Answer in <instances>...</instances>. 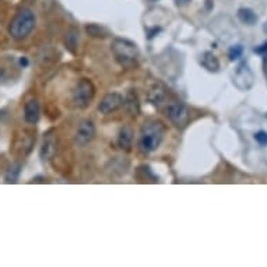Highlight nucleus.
Segmentation results:
<instances>
[{"label": "nucleus", "mask_w": 267, "mask_h": 267, "mask_svg": "<svg viewBox=\"0 0 267 267\" xmlns=\"http://www.w3.org/2000/svg\"><path fill=\"white\" fill-rule=\"evenodd\" d=\"M165 132H167V128L160 121L150 119V121L143 123L137 141L138 150L144 154H150L155 151L162 143Z\"/></svg>", "instance_id": "1"}, {"label": "nucleus", "mask_w": 267, "mask_h": 267, "mask_svg": "<svg viewBox=\"0 0 267 267\" xmlns=\"http://www.w3.org/2000/svg\"><path fill=\"white\" fill-rule=\"evenodd\" d=\"M35 24H37L35 14L30 8H21L17 11L14 18L8 24V34L11 38L21 41L30 35L31 31L35 28Z\"/></svg>", "instance_id": "2"}, {"label": "nucleus", "mask_w": 267, "mask_h": 267, "mask_svg": "<svg viewBox=\"0 0 267 267\" xmlns=\"http://www.w3.org/2000/svg\"><path fill=\"white\" fill-rule=\"evenodd\" d=\"M111 51L116 62L125 69L133 67L137 63L138 55H140L137 45L134 42L123 38H115L111 45Z\"/></svg>", "instance_id": "3"}, {"label": "nucleus", "mask_w": 267, "mask_h": 267, "mask_svg": "<svg viewBox=\"0 0 267 267\" xmlns=\"http://www.w3.org/2000/svg\"><path fill=\"white\" fill-rule=\"evenodd\" d=\"M94 95H95V87L91 80L81 78L73 88V94H71L73 105L78 109H85L91 104Z\"/></svg>", "instance_id": "4"}, {"label": "nucleus", "mask_w": 267, "mask_h": 267, "mask_svg": "<svg viewBox=\"0 0 267 267\" xmlns=\"http://www.w3.org/2000/svg\"><path fill=\"white\" fill-rule=\"evenodd\" d=\"M165 115L168 119L175 125L176 128L183 129L191 119V112L188 107L181 101H171L165 105Z\"/></svg>", "instance_id": "5"}, {"label": "nucleus", "mask_w": 267, "mask_h": 267, "mask_svg": "<svg viewBox=\"0 0 267 267\" xmlns=\"http://www.w3.org/2000/svg\"><path fill=\"white\" fill-rule=\"evenodd\" d=\"M232 80H234L235 87L241 91H248V90L252 88L253 84H255V74H253V71L246 62L238 66L234 76H232Z\"/></svg>", "instance_id": "6"}, {"label": "nucleus", "mask_w": 267, "mask_h": 267, "mask_svg": "<svg viewBox=\"0 0 267 267\" xmlns=\"http://www.w3.org/2000/svg\"><path fill=\"white\" fill-rule=\"evenodd\" d=\"M94 137H95V126H94V123L91 121H88V119L81 121L80 125L77 126L76 136H74L77 144L84 147L88 143H91Z\"/></svg>", "instance_id": "7"}, {"label": "nucleus", "mask_w": 267, "mask_h": 267, "mask_svg": "<svg viewBox=\"0 0 267 267\" xmlns=\"http://www.w3.org/2000/svg\"><path fill=\"white\" fill-rule=\"evenodd\" d=\"M123 105V97L118 92H109L101 99L98 105V111L102 115H109L118 111Z\"/></svg>", "instance_id": "8"}, {"label": "nucleus", "mask_w": 267, "mask_h": 267, "mask_svg": "<svg viewBox=\"0 0 267 267\" xmlns=\"http://www.w3.org/2000/svg\"><path fill=\"white\" fill-rule=\"evenodd\" d=\"M148 101L153 104L154 107L161 108L162 105H167V98H168V90L165 85H162L161 83H155L150 87L148 94H147Z\"/></svg>", "instance_id": "9"}, {"label": "nucleus", "mask_w": 267, "mask_h": 267, "mask_svg": "<svg viewBox=\"0 0 267 267\" xmlns=\"http://www.w3.org/2000/svg\"><path fill=\"white\" fill-rule=\"evenodd\" d=\"M39 116H41V108H39V102L37 99H30L25 102L24 105V119L25 122L35 125L38 123Z\"/></svg>", "instance_id": "10"}, {"label": "nucleus", "mask_w": 267, "mask_h": 267, "mask_svg": "<svg viewBox=\"0 0 267 267\" xmlns=\"http://www.w3.org/2000/svg\"><path fill=\"white\" fill-rule=\"evenodd\" d=\"M123 105H125V109H126V112H128L130 116H134V118H136V116L140 114V104H138L136 92H128L125 99H123Z\"/></svg>", "instance_id": "11"}, {"label": "nucleus", "mask_w": 267, "mask_h": 267, "mask_svg": "<svg viewBox=\"0 0 267 267\" xmlns=\"http://www.w3.org/2000/svg\"><path fill=\"white\" fill-rule=\"evenodd\" d=\"M55 153H56V141H55L54 136L51 133H48L44 138V144L41 148V157H42V160H51Z\"/></svg>", "instance_id": "12"}, {"label": "nucleus", "mask_w": 267, "mask_h": 267, "mask_svg": "<svg viewBox=\"0 0 267 267\" xmlns=\"http://www.w3.org/2000/svg\"><path fill=\"white\" fill-rule=\"evenodd\" d=\"M132 143H133V130L129 126H123L119 132V136H118V145L122 150L129 151Z\"/></svg>", "instance_id": "13"}, {"label": "nucleus", "mask_w": 267, "mask_h": 267, "mask_svg": "<svg viewBox=\"0 0 267 267\" xmlns=\"http://www.w3.org/2000/svg\"><path fill=\"white\" fill-rule=\"evenodd\" d=\"M200 63L201 66L207 69L208 71H213V73H217L220 70V62L217 59V56L213 55V52H204L201 55V59H200Z\"/></svg>", "instance_id": "14"}, {"label": "nucleus", "mask_w": 267, "mask_h": 267, "mask_svg": "<svg viewBox=\"0 0 267 267\" xmlns=\"http://www.w3.org/2000/svg\"><path fill=\"white\" fill-rule=\"evenodd\" d=\"M85 32L91 37V38H107L111 35V31L99 25V24H88L85 25Z\"/></svg>", "instance_id": "15"}, {"label": "nucleus", "mask_w": 267, "mask_h": 267, "mask_svg": "<svg viewBox=\"0 0 267 267\" xmlns=\"http://www.w3.org/2000/svg\"><path fill=\"white\" fill-rule=\"evenodd\" d=\"M238 18L246 25H255L258 23V15L256 13L248 7H241L238 10Z\"/></svg>", "instance_id": "16"}, {"label": "nucleus", "mask_w": 267, "mask_h": 267, "mask_svg": "<svg viewBox=\"0 0 267 267\" xmlns=\"http://www.w3.org/2000/svg\"><path fill=\"white\" fill-rule=\"evenodd\" d=\"M78 30L76 28H70L66 32V37H65V45L69 49L71 54H76L77 45H78Z\"/></svg>", "instance_id": "17"}, {"label": "nucleus", "mask_w": 267, "mask_h": 267, "mask_svg": "<svg viewBox=\"0 0 267 267\" xmlns=\"http://www.w3.org/2000/svg\"><path fill=\"white\" fill-rule=\"evenodd\" d=\"M21 174V165L18 162H13L11 165H8L6 175H4V181L7 183H15L20 178Z\"/></svg>", "instance_id": "18"}, {"label": "nucleus", "mask_w": 267, "mask_h": 267, "mask_svg": "<svg viewBox=\"0 0 267 267\" xmlns=\"http://www.w3.org/2000/svg\"><path fill=\"white\" fill-rule=\"evenodd\" d=\"M242 54H244V46L242 45H234L229 48L228 51V58L229 61H238L241 56H242Z\"/></svg>", "instance_id": "19"}, {"label": "nucleus", "mask_w": 267, "mask_h": 267, "mask_svg": "<svg viewBox=\"0 0 267 267\" xmlns=\"http://www.w3.org/2000/svg\"><path fill=\"white\" fill-rule=\"evenodd\" d=\"M255 140L258 141V144L265 147L267 145V132L265 130H259L258 133H255Z\"/></svg>", "instance_id": "20"}, {"label": "nucleus", "mask_w": 267, "mask_h": 267, "mask_svg": "<svg viewBox=\"0 0 267 267\" xmlns=\"http://www.w3.org/2000/svg\"><path fill=\"white\" fill-rule=\"evenodd\" d=\"M253 51H255V54H259L262 55V56H263V55H267V42H265L263 45L258 46V48H255Z\"/></svg>", "instance_id": "21"}, {"label": "nucleus", "mask_w": 267, "mask_h": 267, "mask_svg": "<svg viewBox=\"0 0 267 267\" xmlns=\"http://www.w3.org/2000/svg\"><path fill=\"white\" fill-rule=\"evenodd\" d=\"M263 70H265V74L267 77V55H263Z\"/></svg>", "instance_id": "22"}, {"label": "nucleus", "mask_w": 267, "mask_h": 267, "mask_svg": "<svg viewBox=\"0 0 267 267\" xmlns=\"http://www.w3.org/2000/svg\"><path fill=\"white\" fill-rule=\"evenodd\" d=\"M158 31H160V28H154L153 31H150V34H148V39L153 38L154 35H155V34H157V32H158Z\"/></svg>", "instance_id": "23"}, {"label": "nucleus", "mask_w": 267, "mask_h": 267, "mask_svg": "<svg viewBox=\"0 0 267 267\" xmlns=\"http://www.w3.org/2000/svg\"><path fill=\"white\" fill-rule=\"evenodd\" d=\"M189 0H175V3L178 4V6H183V4H186Z\"/></svg>", "instance_id": "24"}, {"label": "nucleus", "mask_w": 267, "mask_h": 267, "mask_svg": "<svg viewBox=\"0 0 267 267\" xmlns=\"http://www.w3.org/2000/svg\"><path fill=\"white\" fill-rule=\"evenodd\" d=\"M20 65H21V66H24V67H25V66H27V65H28V61H27V59H25V58H21V59H20Z\"/></svg>", "instance_id": "25"}, {"label": "nucleus", "mask_w": 267, "mask_h": 267, "mask_svg": "<svg viewBox=\"0 0 267 267\" xmlns=\"http://www.w3.org/2000/svg\"><path fill=\"white\" fill-rule=\"evenodd\" d=\"M206 6H207V8H208V10L211 8V0H206Z\"/></svg>", "instance_id": "26"}, {"label": "nucleus", "mask_w": 267, "mask_h": 267, "mask_svg": "<svg viewBox=\"0 0 267 267\" xmlns=\"http://www.w3.org/2000/svg\"><path fill=\"white\" fill-rule=\"evenodd\" d=\"M263 31H265V34H267V21L265 23V25H263Z\"/></svg>", "instance_id": "27"}, {"label": "nucleus", "mask_w": 267, "mask_h": 267, "mask_svg": "<svg viewBox=\"0 0 267 267\" xmlns=\"http://www.w3.org/2000/svg\"><path fill=\"white\" fill-rule=\"evenodd\" d=\"M150 1H157V0H150Z\"/></svg>", "instance_id": "28"}]
</instances>
